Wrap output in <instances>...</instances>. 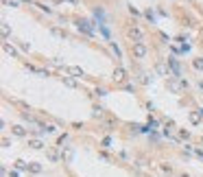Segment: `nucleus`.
<instances>
[{
    "mask_svg": "<svg viewBox=\"0 0 203 177\" xmlns=\"http://www.w3.org/2000/svg\"><path fill=\"white\" fill-rule=\"evenodd\" d=\"M147 53H149V48H147L144 42H131V55H133L136 59H144Z\"/></svg>",
    "mask_w": 203,
    "mask_h": 177,
    "instance_id": "f257e3e1",
    "label": "nucleus"
},
{
    "mask_svg": "<svg viewBox=\"0 0 203 177\" xmlns=\"http://www.w3.org/2000/svg\"><path fill=\"white\" fill-rule=\"evenodd\" d=\"M127 37L133 40V42H142V40H144V31H142L140 26L131 24V26H127Z\"/></svg>",
    "mask_w": 203,
    "mask_h": 177,
    "instance_id": "f03ea898",
    "label": "nucleus"
},
{
    "mask_svg": "<svg viewBox=\"0 0 203 177\" xmlns=\"http://www.w3.org/2000/svg\"><path fill=\"white\" fill-rule=\"evenodd\" d=\"M168 88L173 90V92H177V94H179V92H181V90H184V88H188V83H186L184 79H181V81H177V79H173V77H168Z\"/></svg>",
    "mask_w": 203,
    "mask_h": 177,
    "instance_id": "7ed1b4c3",
    "label": "nucleus"
},
{
    "mask_svg": "<svg viewBox=\"0 0 203 177\" xmlns=\"http://www.w3.org/2000/svg\"><path fill=\"white\" fill-rule=\"evenodd\" d=\"M111 79H114L116 83H122V81L127 79V70H125V68H120V66H118V68H114V77H111Z\"/></svg>",
    "mask_w": 203,
    "mask_h": 177,
    "instance_id": "20e7f679",
    "label": "nucleus"
},
{
    "mask_svg": "<svg viewBox=\"0 0 203 177\" xmlns=\"http://www.w3.org/2000/svg\"><path fill=\"white\" fill-rule=\"evenodd\" d=\"M155 70H157L159 75H164V77H170V75H168V66H166V64H164L162 59H159V61L155 64Z\"/></svg>",
    "mask_w": 203,
    "mask_h": 177,
    "instance_id": "39448f33",
    "label": "nucleus"
},
{
    "mask_svg": "<svg viewBox=\"0 0 203 177\" xmlns=\"http://www.w3.org/2000/svg\"><path fill=\"white\" fill-rule=\"evenodd\" d=\"M79 31H83V33H88V35H92V26H90V22H85V20H79Z\"/></svg>",
    "mask_w": 203,
    "mask_h": 177,
    "instance_id": "423d86ee",
    "label": "nucleus"
},
{
    "mask_svg": "<svg viewBox=\"0 0 203 177\" xmlns=\"http://www.w3.org/2000/svg\"><path fill=\"white\" fill-rule=\"evenodd\" d=\"M66 70H68V72H70L72 77H85V72H83V70H81L79 66H68Z\"/></svg>",
    "mask_w": 203,
    "mask_h": 177,
    "instance_id": "0eeeda50",
    "label": "nucleus"
},
{
    "mask_svg": "<svg viewBox=\"0 0 203 177\" xmlns=\"http://www.w3.org/2000/svg\"><path fill=\"white\" fill-rule=\"evenodd\" d=\"M201 112H199V109H197V112H190V123H192V125H199V123H201Z\"/></svg>",
    "mask_w": 203,
    "mask_h": 177,
    "instance_id": "6e6552de",
    "label": "nucleus"
},
{
    "mask_svg": "<svg viewBox=\"0 0 203 177\" xmlns=\"http://www.w3.org/2000/svg\"><path fill=\"white\" fill-rule=\"evenodd\" d=\"M11 131H13V136H20V138H22V136H26V129H24L22 125H13V127H11Z\"/></svg>",
    "mask_w": 203,
    "mask_h": 177,
    "instance_id": "1a4fd4ad",
    "label": "nucleus"
},
{
    "mask_svg": "<svg viewBox=\"0 0 203 177\" xmlns=\"http://www.w3.org/2000/svg\"><path fill=\"white\" fill-rule=\"evenodd\" d=\"M29 147L31 149H44V142L37 140V138H33V140H29Z\"/></svg>",
    "mask_w": 203,
    "mask_h": 177,
    "instance_id": "9d476101",
    "label": "nucleus"
},
{
    "mask_svg": "<svg viewBox=\"0 0 203 177\" xmlns=\"http://www.w3.org/2000/svg\"><path fill=\"white\" fill-rule=\"evenodd\" d=\"M29 171L37 175V173H42V164H35V162H33V164H29Z\"/></svg>",
    "mask_w": 203,
    "mask_h": 177,
    "instance_id": "9b49d317",
    "label": "nucleus"
},
{
    "mask_svg": "<svg viewBox=\"0 0 203 177\" xmlns=\"http://www.w3.org/2000/svg\"><path fill=\"white\" fill-rule=\"evenodd\" d=\"M63 83H66L68 88H77V81H74L72 77H63Z\"/></svg>",
    "mask_w": 203,
    "mask_h": 177,
    "instance_id": "f8f14e48",
    "label": "nucleus"
},
{
    "mask_svg": "<svg viewBox=\"0 0 203 177\" xmlns=\"http://www.w3.org/2000/svg\"><path fill=\"white\" fill-rule=\"evenodd\" d=\"M4 53H7V55H11V57H15V55H18V53H15V48H13V46H9V44H4Z\"/></svg>",
    "mask_w": 203,
    "mask_h": 177,
    "instance_id": "ddd939ff",
    "label": "nucleus"
},
{
    "mask_svg": "<svg viewBox=\"0 0 203 177\" xmlns=\"http://www.w3.org/2000/svg\"><path fill=\"white\" fill-rule=\"evenodd\" d=\"M48 158H51L52 162H57V160H59V155H57V151H55V149H51V151H48Z\"/></svg>",
    "mask_w": 203,
    "mask_h": 177,
    "instance_id": "4468645a",
    "label": "nucleus"
},
{
    "mask_svg": "<svg viewBox=\"0 0 203 177\" xmlns=\"http://www.w3.org/2000/svg\"><path fill=\"white\" fill-rule=\"evenodd\" d=\"M192 66H195L197 70H203V59H195V61H192Z\"/></svg>",
    "mask_w": 203,
    "mask_h": 177,
    "instance_id": "2eb2a0df",
    "label": "nucleus"
},
{
    "mask_svg": "<svg viewBox=\"0 0 203 177\" xmlns=\"http://www.w3.org/2000/svg\"><path fill=\"white\" fill-rule=\"evenodd\" d=\"M15 169H20V171H24V169H29V164H24L22 160H18V162H15Z\"/></svg>",
    "mask_w": 203,
    "mask_h": 177,
    "instance_id": "dca6fc26",
    "label": "nucleus"
},
{
    "mask_svg": "<svg viewBox=\"0 0 203 177\" xmlns=\"http://www.w3.org/2000/svg\"><path fill=\"white\" fill-rule=\"evenodd\" d=\"M2 35H4V37L9 35V24H7V22H2Z\"/></svg>",
    "mask_w": 203,
    "mask_h": 177,
    "instance_id": "f3484780",
    "label": "nucleus"
},
{
    "mask_svg": "<svg viewBox=\"0 0 203 177\" xmlns=\"http://www.w3.org/2000/svg\"><path fill=\"white\" fill-rule=\"evenodd\" d=\"M37 7H40L42 11H46V13H52V9L51 7H46V4H40V2H37Z\"/></svg>",
    "mask_w": 203,
    "mask_h": 177,
    "instance_id": "a211bd4d",
    "label": "nucleus"
},
{
    "mask_svg": "<svg viewBox=\"0 0 203 177\" xmlns=\"http://www.w3.org/2000/svg\"><path fill=\"white\" fill-rule=\"evenodd\" d=\"M179 136H181V138H184V140H188V138H190V133H188V131H184V129H181V131H179Z\"/></svg>",
    "mask_w": 203,
    "mask_h": 177,
    "instance_id": "6ab92c4d",
    "label": "nucleus"
},
{
    "mask_svg": "<svg viewBox=\"0 0 203 177\" xmlns=\"http://www.w3.org/2000/svg\"><path fill=\"white\" fill-rule=\"evenodd\" d=\"M20 48H22V50H31V46L26 44V42H22V44H20Z\"/></svg>",
    "mask_w": 203,
    "mask_h": 177,
    "instance_id": "aec40b11",
    "label": "nucleus"
},
{
    "mask_svg": "<svg viewBox=\"0 0 203 177\" xmlns=\"http://www.w3.org/2000/svg\"><path fill=\"white\" fill-rule=\"evenodd\" d=\"M195 153H197V155H199V158H201V160H203V151H201V149H197Z\"/></svg>",
    "mask_w": 203,
    "mask_h": 177,
    "instance_id": "412c9836",
    "label": "nucleus"
},
{
    "mask_svg": "<svg viewBox=\"0 0 203 177\" xmlns=\"http://www.w3.org/2000/svg\"><path fill=\"white\" fill-rule=\"evenodd\" d=\"M11 177H20V175H18V173H15V171H11Z\"/></svg>",
    "mask_w": 203,
    "mask_h": 177,
    "instance_id": "4be33fe9",
    "label": "nucleus"
}]
</instances>
